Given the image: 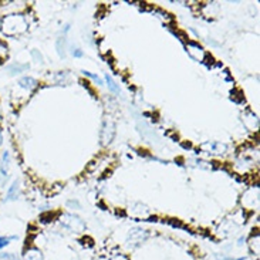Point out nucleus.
<instances>
[{"instance_id":"obj_1","label":"nucleus","mask_w":260,"mask_h":260,"mask_svg":"<svg viewBox=\"0 0 260 260\" xmlns=\"http://www.w3.org/2000/svg\"><path fill=\"white\" fill-rule=\"evenodd\" d=\"M25 30V19L22 16H9L3 22V32L8 35H16Z\"/></svg>"},{"instance_id":"obj_2","label":"nucleus","mask_w":260,"mask_h":260,"mask_svg":"<svg viewBox=\"0 0 260 260\" xmlns=\"http://www.w3.org/2000/svg\"><path fill=\"white\" fill-rule=\"evenodd\" d=\"M25 259L26 260H43V256H42V253L37 250V249H29L26 253V256H25Z\"/></svg>"},{"instance_id":"obj_3","label":"nucleus","mask_w":260,"mask_h":260,"mask_svg":"<svg viewBox=\"0 0 260 260\" xmlns=\"http://www.w3.org/2000/svg\"><path fill=\"white\" fill-rule=\"evenodd\" d=\"M20 86L25 87V88H30V90H32V88H35V87L37 86V83H36L33 78L26 77V78H22V80H20Z\"/></svg>"},{"instance_id":"obj_4","label":"nucleus","mask_w":260,"mask_h":260,"mask_svg":"<svg viewBox=\"0 0 260 260\" xmlns=\"http://www.w3.org/2000/svg\"><path fill=\"white\" fill-rule=\"evenodd\" d=\"M18 192H19V185L18 182H15L9 191V199H15V198H18Z\"/></svg>"},{"instance_id":"obj_5","label":"nucleus","mask_w":260,"mask_h":260,"mask_svg":"<svg viewBox=\"0 0 260 260\" xmlns=\"http://www.w3.org/2000/svg\"><path fill=\"white\" fill-rule=\"evenodd\" d=\"M13 239H16V236H12V237H0V247L8 246L10 240H13Z\"/></svg>"},{"instance_id":"obj_6","label":"nucleus","mask_w":260,"mask_h":260,"mask_svg":"<svg viewBox=\"0 0 260 260\" xmlns=\"http://www.w3.org/2000/svg\"><path fill=\"white\" fill-rule=\"evenodd\" d=\"M107 81H108V86H110V88H111V91H115V93H117V91H118V87L115 86V83L113 81V78L110 77L108 74H107Z\"/></svg>"},{"instance_id":"obj_7","label":"nucleus","mask_w":260,"mask_h":260,"mask_svg":"<svg viewBox=\"0 0 260 260\" xmlns=\"http://www.w3.org/2000/svg\"><path fill=\"white\" fill-rule=\"evenodd\" d=\"M0 260H15V257H13L10 253H6V251H0Z\"/></svg>"},{"instance_id":"obj_8","label":"nucleus","mask_w":260,"mask_h":260,"mask_svg":"<svg viewBox=\"0 0 260 260\" xmlns=\"http://www.w3.org/2000/svg\"><path fill=\"white\" fill-rule=\"evenodd\" d=\"M83 73H84V76H87V77H90V78H93V80H96L98 84H103V81H101L100 78L97 77V76H94V74H91V73H88V71H83Z\"/></svg>"},{"instance_id":"obj_9","label":"nucleus","mask_w":260,"mask_h":260,"mask_svg":"<svg viewBox=\"0 0 260 260\" xmlns=\"http://www.w3.org/2000/svg\"><path fill=\"white\" fill-rule=\"evenodd\" d=\"M110 260H128V259H127V257H125L124 254H115V256H114V257H111Z\"/></svg>"},{"instance_id":"obj_10","label":"nucleus","mask_w":260,"mask_h":260,"mask_svg":"<svg viewBox=\"0 0 260 260\" xmlns=\"http://www.w3.org/2000/svg\"><path fill=\"white\" fill-rule=\"evenodd\" d=\"M219 260H243V259H229V257H219Z\"/></svg>"},{"instance_id":"obj_11","label":"nucleus","mask_w":260,"mask_h":260,"mask_svg":"<svg viewBox=\"0 0 260 260\" xmlns=\"http://www.w3.org/2000/svg\"><path fill=\"white\" fill-rule=\"evenodd\" d=\"M73 54H74V56H77V57H80V56H81L83 53H81V52H73Z\"/></svg>"}]
</instances>
